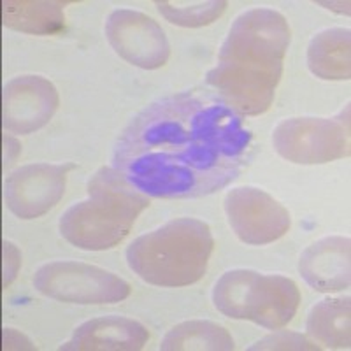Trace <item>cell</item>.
Listing matches in <instances>:
<instances>
[{
	"mask_svg": "<svg viewBox=\"0 0 351 351\" xmlns=\"http://www.w3.org/2000/svg\"><path fill=\"white\" fill-rule=\"evenodd\" d=\"M243 116L211 92H181L146 106L125 127L112 169L153 199H199L239 178L253 155Z\"/></svg>",
	"mask_w": 351,
	"mask_h": 351,
	"instance_id": "obj_1",
	"label": "cell"
},
{
	"mask_svg": "<svg viewBox=\"0 0 351 351\" xmlns=\"http://www.w3.org/2000/svg\"><path fill=\"white\" fill-rule=\"evenodd\" d=\"M290 25L272 9H250L236 18L208 72V84L239 114L258 116L271 108L283 76Z\"/></svg>",
	"mask_w": 351,
	"mask_h": 351,
	"instance_id": "obj_2",
	"label": "cell"
},
{
	"mask_svg": "<svg viewBox=\"0 0 351 351\" xmlns=\"http://www.w3.org/2000/svg\"><path fill=\"white\" fill-rule=\"evenodd\" d=\"M86 192L88 199L71 206L58 223L60 236L84 252L118 246L149 206V197L111 167H100L88 181Z\"/></svg>",
	"mask_w": 351,
	"mask_h": 351,
	"instance_id": "obj_3",
	"label": "cell"
},
{
	"mask_svg": "<svg viewBox=\"0 0 351 351\" xmlns=\"http://www.w3.org/2000/svg\"><path fill=\"white\" fill-rule=\"evenodd\" d=\"M215 250L211 228L195 218H178L137 237L127 247V263L143 281L180 288L197 283Z\"/></svg>",
	"mask_w": 351,
	"mask_h": 351,
	"instance_id": "obj_4",
	"label": "cell"
},
{
	"mask_svg": "<svg viewBox=\"0 0 351 351\" xmlns=\"http://www.w3.org/2000/svg\"><path fill=\"white\" fill-rule=\"evenodd\" d=\"M213 302L228 318L250 319L263 328L278 330L295 316L300 291L295 281L285 276L234 269L216 281Z\"/></svg>",
	"mask_w": 351,
	"mask_h": 351,
	"instance_id": "obj_5",
	"label": "cell"
},
{
	"mask_svg": "<svg viewBox=\"0 0 351 351\" xmlns=\"http://www.w3.org/2000/svg\"><path fill=\"white\" fill-rule=\"evenodd\" d=\"M276 152L300 165L328 164L350 156V108L339 118H288L272 134Z\"/></svg>",
	"mask_w": 351,
	"mask_h": 351,
	"instance_id": "obj_6",
	"label": "cell"
},
{
	"mask_svg": "<svg viewBox=\"0 0 351 351\" xmlns=\"http://www.w3.org/2000/svg\"><path fill=\"white\" fill-rule=\"evenodd\" d=\"M34 287L49 299L69 304H116L130 295L120 276L83 262H51L34 274Z\"/></svg>",
	"mask_w": 351,
	"mask_h": 351,
	"instance_id": "obj_7",
	"label": "cell"
},
{
	"mask_svg": "<svg viewBox=\"0 0 351 351\" xmlns=\"http://www.w3.org/2000/svg\"><path fill=\"white\" fill-rule=\"evenodd\" d=\"M225 213L232 230L252 246L271 244L290 230L288 209L260 188H234L225 197Z\"/></svg>",
	"mask_w": 351,
	"mask_h": 351,
	"instance_id": "obj_8",
	"label": "cell"
},
{
	"mask_svg": "<svg viewBox=\"0 0 351 351\" xmlns=\"http://www.w3.org/2000/svg\"><path fill=\"white\" fill-rule=\"evenodd\" d=\"M106 39L123 60L148 71L164 67L171 56L162 27L139 11H112L106 21Z\"/></svg>",
	"mask_w": 351,
	"mask_h": 351,
	"instance_id": "obj_9",
	"label": "cell"
},
{
	"mask_svg": "<svg viewBox=\"0 0 351 351\" xmlns=\"http://www.w3.org/2000/svg\"><path fill=\"white\" fill-rule=\"evenodd\" d=\"M74 169V164H30L16 169L4 184L8 208L21 219L46 215L64 197L67 176Z\"/></svg>",
	"mask_w": 351,
	"mask_h": 351,
	"instance_id": "obj_10",
	"label": "cell"
},
{
	"mask_svg": "<svg viewBox=\"0 0 351 351\" xmlns=\"http://www.w3.org/2000/svg\"><path fill=\"white\" fill-rule=\"evenodd\" d=\"M60 104L55 84L43 76H18L4 86L2 120L12 134H32L53 118Z\"/></svg>",
	"mask_w": 351,
	"mask_h": 351,
	"instance_id": "obj_11",
	"label": "cell"
},
{
	"mask_svg": "<svg viewBox=\"0 0 351 351\" xmlns=\"http://www.w3.org/2000/svg\"><path fill=\"white\" fill-rule=\"evenodd\" d=\"M350 250V237L332 236L316 241L300 255V276L322 293L346 290L351 280Z\"/></svg>",
	"mask_w": 351,
	"mask_h": 351,
	"instance_id": "obj_12",
	"label": "cell"
},
{
	"mask_svg": "<svg viewBox=\"0 0 351 351\" xmlns=\"http://www.w3.org/2000/svg\"><path fill=\"white\" fill-rule=\"evenodd\" d=\"M149 332L143 324L125 316L90 319L74 330L62 351H137L148 343Z\"/></svg>",
	"mask_w": 351,
	"mask_h": 351,
	"instance_id": "obj_13",
	"label": "cell"
},
{
	"mask_svg": "<svg viewBox=\"0 0 351 351\" xmlns=\"http://www.w3.org/2000/svg\"><path fill=\"white\" fill-rule=\"evenodd\" d=\"M55 0H4L2 21L8 28L32 36H53L65 28L64 8Z\"/></svg>",
	"mask_w": 351,
	"mask_h": 351,
	"instance_id": "obj_14",
	"label": "cell"
},
{
	"mask_svg": "<svg viewBox=\"0 0 351 351\" xmlns=\"http://www.w3.org/2000/svg\"><path fill=\"white\" fill-rule=\"evenodd\" d=\"M307 65L319 80H350V30L327 28L316 34L307 46Z\"/></svg>",
	"mask_w": 351,
	"mask_h": 351,
	"instance_id": "obj_15",
	"label": "cell"
},
{
	"mask_svg": "<svg viewBox=\"0 0 351 351\" xmlns=\"http://www.w3.org/2000/svg\"><path fill=\"white\" fill-rule=\"evenodd\" d=\"M307 334L322 348L348 350L350 332V297L327 299L316 304L307 316Z\"/></svg>",
	"mask_w": 351,
	"mask_h": 351,
	"instance_id": "obj_16",
	"label": "cell"
},
{
	"mask_svg": "<svg viewBox=\"0 0 351 351\" xmlns=\"http://www.w3.org/2000/svg\"><path fill=\"white\" fill-rule=\"evenodd\" d=\"M236 348L232 335L221 325L208 319H190L172 327L162 339L164 351H230Z\"/></svg>",
	"mask_w": 351,
	"mask_h": 351,
	"instance_id": "obj_17",
	"label": "cell"
},
{
	"mask_svg": "<svg viewBox=\"0 0 351 351\" xmlns=\"http://www.w3.org/2000/svg\"><path fill=\"white\" fill-rule=\"evenodd\" d=\"M223 0H206V2H156V8L167 21L180 27H206L218 20L227 9Z\"/></svg>",
	"mask_w": 351,
	"mask_h": 351,
	"instance_id": "obj_18",
	"label": "cell"
},
{
	"mask_svg": "<svg viewBox=\"0 0 351 351\" xmlns=\"http://www.w3.org/2000/svg\"><path fill=\"white\" fill-rule=\"evenodd\" d=\"M250 350H322V348L307 339L306 335L281 330L276 332V334L265 335L263 339L253 344Z\"/></svg>",
	"mask_w": 351,
	"mask_h": 351,
	"instance_id": "obj_19",
	"label": "cell"
},
{
	"mask_svg": "<svg viewBox=\"0 0 351 351\" xmlns=\"http://www.w3.org/2000/svg\"><path fill=\"white\" fill-rule=\"evenodd\" d=\"M4 276H2V287L8 288L14 281L21 265V253L16 246L9 241H4Z\"/></svg>",
	"mask_w": 351,
	"mask_h": 351,
	"instance_id": "obj_20",
	"label": "cell"
},
{
	"mask_svg": "<svg viewBox=\"0 0 351 351\" xmlns=\"http://www.w3.org/2000/svg\"><path fill=\"white\" fill-rule=\"evenodd\" d=\"M2 339H4V350H36V346L14 328H4Z\"/></svg>",
	"mask_w": 351,
	"mask_h": 351,
	"instance_id": "obj_21",
	"label": "cell"
}]
</instances>
